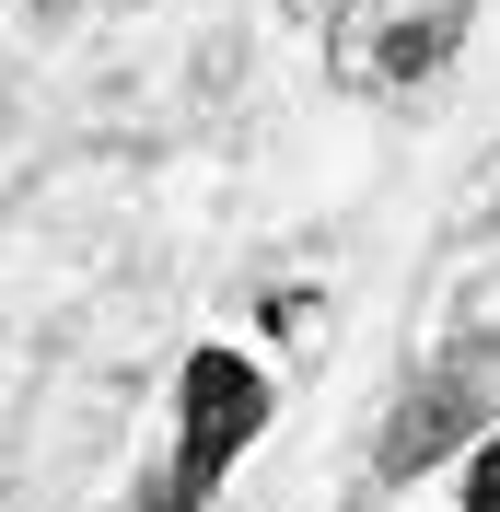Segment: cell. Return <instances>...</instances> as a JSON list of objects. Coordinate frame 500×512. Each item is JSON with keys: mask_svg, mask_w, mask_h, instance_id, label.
Listing matches in <instances>:
<instances>
[{"mask_svg": "<svg viewBox=\"0 0 500 512\" xmlns=\"http://www.w3.org/2000/svg\"><path fill=\"white\" fill-rule=\"evenodd\" d=\"M24 12H59V0H24Z\"/></svg>", "mask_w": 500, "mask_h": 512, "instance_id": "5", "label": "cell"}, {"mask_svg": "<svg viewBox=\"0 0 500 512\" xmlns=\"http://www.w3.org/2000/svg\"><path fill=\"white\" fill-rule=\"evenodd\" d=\"M466 512H500V431L477 443V478H466Z\"/></svg>", "mask_w": 500, "mask_h": 512, "instance_id": "4", "label": "cell"}, {"mask_svg": "<svg viewBox=\"0 0 500 512\" xmlns=\"http://www.w3.org/2000/svg\"><path fill=\"white\" fill-rule=\"evenodd\" d=\"M466 431H477V384H454V373H442V384H419V396L384 419V478H419V466H442Z\"/></svg>", "mask_w": 500, "mask_h": 512, "instance_id": "3", "label": "cell"}, {"mask_svg": "<svg viewBox=\"0 0 500 512\" xmlns=\"http://www.w3.org/2000/svg\"><path fill=\"white\" fill-rule=\"evenodd\" d=\"M477 0H338L326 24V70L349 94H419L454 47H466Z\"/></svg>", "mask_w": 500, "mask_h": 512, "instance_id": "1", "label": "cell"}, {"mask_svg": "<svg viewBox=\"0 0 500 512\" xmlns=\"http://www.w3.org/2000/svg\"><path fill=\"white\" fill-rule=\"evenodd\" d=\"M175 396H187V431H175V478H163L140 512H198V501L221 489V466L256 443V419H268V384H256V361H233V350H198Z\"/></svg>", "mask_w": 500, "mask_h": 512, "instance_id": "2", "label": "cell"}]
</instances>
